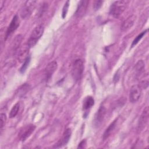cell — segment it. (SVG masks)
<instances>
[{"label": "cell", "instance_id": "obj_1", "mask_svg": "<svg viewBox=\"0 0 149 149\" xmlns=\"http://www.w3.org/2000/svg\"><path fill=\"white\" fill-rule=\"evenodd\" d=\"M129 2L127 1H117L112 3L109 13L114 17H118L125 11Z\"/></svg>", "mask_w": 149, "mask_h": 149}, {"label": "cell", "instance_id": "obj_2", "mask_svg": "<svg viewBox=\"0 0 149 149\" xmlns=\"http://www.w3.org/2000/svg\"><path fill=\"white\" fill-rule=\"evenodd\" d=\"M84 70L83 62L80 59H76L72 67V76L76 81H79L83 76Z\"/></svg>", "mask_w": 149, "mask_h": 149}, {"label": "cell", "instance_id": "obj_3", "mask_svg": "<svg viewBox=\"0 0 149 149\" xmlns=\"http://www.w3.org/2000/svg\"><path fill=\"white\" fill-rule=\"evenodd\" d=\"M44 33V27L42 25H39L36 27L32 31L30 37L27 41V45L29 48L34 47L42 36Z\"/></svg>", "mask_w": 149, "mask_h": 149}, {"label": "cell", "instance_id": "obj_4", "mask_svg": "<svg viewBox=\"0 0 149 149\" xmlns=\"http://www.w3.org/2000/svg\"><path fill=\"white\" fill-rule=\"evenodd\" d=\"M36 129L35 125L33 124H29L23 127L19 131L18 134L19 139L20 141H25L30 135L33 133L34 130Z\"/></svg>", "mask_w": 149, "mask_h": 149}, {"label": "cell", "instance_id": "obj_5", "mask_svg": "<svg viewBox=\"0 0 149 149\" xmlns=\"http://www.w3.org/2000/svg\"><path fill=\"white\" fill-rule=\"evenodd\" d=\"M36 2L37 1H27L25 2L20 14L22 18L27 19L29 17L32 11L33 10Z\"/></svg>", "mask_w": 149, "mask_h": 149}, {"label": "cell", "instance_id": "obj_6", "mask_svg": "<svg viewBox=\"0 0 149 149\" xmlns=\"http://www.w3.org/2000/svg\"><path fill=\"white\" fill-rule=\"evenodd\" d=\"M19 24L20 21L19 17L17 15H15L13 17L7 29L5 34V40H6L9 36H10L12 34V33L17 29V27L19 26Z\"/></svg>", "mask_w": 149, "mask_h": 149}, {"label": "cell", "instance_id": "obj_7", "mask_svg": "<svg viewBox=\"0 0 149 149\" xmlns=\"http://www.w3.org/2000/svg\"><path fill=\"white\" fill-rule=\"evenodd\" d=\"M148 116H149V109H148V107H146L143 110L139 118V120L138 123V130L139 131H141L146 126L148 120Z\"/></svg>", "mask_w": 149, "mask_h": 149}, {"label": "cell", "instance_id": "obj_8", "mask_svg": "<svg viewBox=\"0 0 149 149\" xmlns=\"http://www.w3.org/2000/svg\"><path fill=\"white\" fill-rule=\"evenodd\" d=\"M141 95V87L139 85H133L132 86L129 94L130 102L134 103L137 102Z\"/></svg>", "mask_w": 149, "mask_h": 149}, {"label": "cell", "instance_id": "obj_9", "mask_svg": "<svg viewBox=\"0 0 149 149\" xmlns=\"http://www.w3.org/2000/svg\"><path fill=\"white\" fill-rule=\"evenodd\" d=\"M57 62L56 61H52L49 62L44 69V77L46 81L51 79L52 74L57 69Z\"/></svg>", "mask_w": 149, "mask_h": 149}, {"label": "cell", "instance_id": "obj_10", "mask_svg": "<svg viewBox=\"0 0 149 149\" xmlns=\"http://www.w3.org/2000/svg\"><path fill=\"white\" fill-rule=\"evenodd\" d=\"M88 3L89 1H80L78 3L77 9L74 13L75 16L77 17H81L83 16L86 12Z\"/></svg>", "mask_w": 149, "mask_h": 149}, {"label": "cell", "instance_id": "obj_11", "mask_svg": "<svg viewBox=\"0 0 149 149\" xmlns=\"http://www.w3.org/2000/svg\"><path fill=\"white\" fill-rule=\"evenodd\" d=\"M71 134H72L71 129L69 128L66 129V130L63 132L62 137L55 144L54 147H56V148L62 147L63 146H65L66 144H67V143L69 142V139L71 137Z\"/></svg>", "mask_w": 149, "mask_h": 149}, {"label": "cell", "instance_id": "obj_12", "mask_svg": "<svg viewBox=\"0 0 149 149\" xmlns=\"http://www.w3.org/2000/svg\"><path fill=\"white\" fill-rule=\"evenodd\" d=\"M106 114V109L104 106H101L95 115L94 125L98 126L103 122Z\"/></svg>", "mask_w": 149, "mask_h": 149}, {"label": "cell", "instance_id": "obj_13", "mask_svg": "<svg viewBox=\"0 0 149 149\" xmlns=\"http://www.w3.org/2000/svg\"><path fill=\"white\" fill-rule=\"evenodd\" d=\"M136 20V17L134 15H132L128 17L122 23L121 26V29L122 31H125L129 30L134 24Z\"/></svg>", "mask_w": 149, "mask_h": 149}, {"label": "cell", "instance_id": "obj_14", "mask_svg": "<svg viewBox=\"0 0 149 149\" xmlns=\"http://www.w3.org/2000/svg\"><path fill=\"white\" fill-rule=\"evenodd\" d=\"M94 104V100L91 96L86 97L83 100V109L86 111L91 108Z\"/></svg>", "mask_w": 149, "mask_h": 149}, {"label": "cell", "instance_id": "obj_15", "mask_svg": "<svg viewBox=\"0 0 149 149\" xmlns=\"http://www.w3.org/2000/svg\"><path fill=\"white\" fill-rule=\"evenodd\" d=\"M116 120H115L105 129V130L103 134V139L104 140L107 139L111 135V133L113 132V130H114V129L116 126Z\"/></svg>", "mask_w": 149, "mask_h": 149}, {"label": "cell", "instance_id": "obj_16", "mask_svg": "<svg viewBox=\"0 0 149 149\" xmlns=\"http://www.w3.org/2000/svg\"><path fill=\"white\" fill-rule=\"evenodd\" d=\"M22 38H23V37L20 34H19L15 37L12 45V49L13 52L16 51L19 48L20 44L22 41Z\"/></svg>", "mask_w": 149, "mask_h": 149}, {"label": "cell", "instance_id": "obj_17", "mask_svg": "<svg viewBox=\"0 0 149 149\" xmlns=\"http://www.w3.org/2000/svg\"><path fill=\"white\" fill-rule=\"evenodd\" d=\"M144 63L143 61V60H139L137 63L135 65L134 68H135V71L137 73L140 74L141 72L144 71Z\"/></svg>", "mask_w": 149, "mask_h": 149}, {"label": "cell", "instance_id": "obj_18", "mask_svg": "<svg viewBox=\"0 0 149 149\" xmlns=\"http://www.w3.org/2000/svg\"><path fill=\"white\" fill-rule=\"evenodd\" d=\"M19 107H20V105H19V103L17 102L16 104H15L13 107H12V108L11 109L10 112H9V118H14L15 117L18 112H19Z\"/></svg>", "mask_w": 149, "mask_h": 149}, {"label": "cell", "instance_id": "obj_19", "mask_svg": "<svg viewBox=\"0 0 149 149\" xmlns=\"http://www.w3.org/2000/svg\"><path fill=\"white\" fill-rule=\"evenodd\" d=\"M29 85L27 84H24L22 85L19 89H18V95L19 96H23L26 94L27 91L29 90Z\"/></svg>", "mask_w": 149, "mask_h": 149}, {"label": "cell", "instance_id": "obj_20", "mask_svg": "<svg viewBox=\"0 0 149 149\" xmlns=\"http://www.w3.org/2000/svg\"><path fill=\"white\" fill-rule=\"evenodd\" d=\"M30 56H29L23 62V63L22 65V66H21L20 69V72L22 73H23L25 72L26 70L27 69L29 63H30Z\"/></svg>", "mask_w": 149, "mask_h": 149}, {"label": "cell", "instance_id": "obj_21", "mask_svg": "<svg viewBox=\"0 0 149 149\" xmlns=\"http://www.w3.org/2000/svg\"><path fill=\"white\" fill-rule=\"evenodd\" d=\"M147 31V30H146L144 31H143L142 33H141L140 34H139V35L134 39V40H133V42H132V45H131L132 47H133L134 45H136L139 42V41L143 38V37L145 35V34L146 33Z\"/></svg>", "mask_w": 149, "mask_h": 149}, {"label": "cell", "instance_id": "obj_22", "mask_svg": "<svg viewBox=\"0 0 149 149\" xmlns=\"http://www.w3.org/2000/svg\"><path fill=\"white\" fill-rule=\"evenodd\" d=\"M1 119H0V129L2 131L3 126L5 125V122L6 120V116L5 113H1Z\"/></svg>", "mask_w": 149, "mask_h": 149}, {"label": "cell", "instance_id": "obj_23", "mask_svg": "<svg viewBox=\"0 0 149 149\" xmlns=\"http://www.w3.org/2000/svg\"><path fill=\"white\" fill-rule=\"evenodd\" d=\"M69 1H66V2L65 3L63 7V9H62V18H65L66 16V13L68 12V8H69Z\"/></svg>", "mask_w": 149, "mask_h": 149}, {"label": "cell", "instance_id": "obj_24", "mask_svg": "<svg viewBox=\"0 0 149 149\" xmlns=\"http://www.w3.org/2000/svg\"><path fill=\"white\" fill-rule=\"evenodd\" d=\"M103 3V1H95L93 3V8L94 9L97 10H98L101 6H102V4Z\"/></svg>", "mask_w": 149, "mask_h": 149}, {"label": "cell", "instance_id": "obj_25", "mask_svg": "<svg viewBox=\"0 0 149 149\" xmlns=\"http://www.w3.org/2000/svg\"><path fill=\"white\" fill-rule=\"evenodd\" d=\"M86 146V140L85 139H83L79 144L77 148H85Z\"/></svg>", "mask_w": 149, "mask_h": 149}]
</instances>
